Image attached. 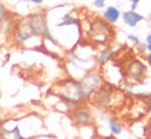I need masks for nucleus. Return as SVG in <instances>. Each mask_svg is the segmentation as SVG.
<instances>
[{
  "instance_id": "14",
  "label": "nucleus",
  "mask_w": 151,
  "mask_h": 139,
  "mask_svg": "<svg viewBox=\"0 0 151 139\" xmlns=\"http://www.w3.org/2000/svg\"><path fill=\"white\" fill-rule=\"evenodd\" d=\"M128 40H129V41H131L133 46H137V44L140 43V39H139V37H136V36H133V35H129V36H128Z\"/></svg>"
},
{
  "instance_id": "16",
  "label": "nucleus",
  "mask_w": 151,
  "mask_h": 139,
  "mask_svg": "<svg viewBox=\"0 0 151 139\" xmlns=\"http://www.w3.org/2000/svg\"><path fill=\"white\" fill-rule=\"evenodd\" d=\"M129 3H131V10H136V8L139 7V3L142 0H128Z\"/></svg>"
},
{
  "instance_id": "3",
  "label": "nucleus",
  "mask_w": 151,
  "mask_h": 139,
  "mask_svg": "<svg viewBox=\"0 0 151 139\" xmlns=\"http://www.w3.org/2000/svg\"><path fill=\"white\" fill-rule=\"evenodd\" d=\"M113 35L114 30L111 28V24H109L106 20H93L88 29V39L92 44L106 46L113 37Z\"/></svg>"
},
{
  "instance_id": "19",
  "label": "nucleus",
  "mask_w": 151,
  "mask_h": 139,
  "mask_svg": "<svg viewBox=\"0 0 151 139\" xmlns=\"http://www.w3.org/2000/svg\"><path fill=\"white\" fill-rule=\"evenodd\" d=\"M28 3H32L35 4V6H41V4L44 3V0H26Z\"/></svg>"
},
{
  "instance_id": "8",
  "label": "nucleus",
  "mask_w": 151,
  "mask_h": 139,
  "mask_svg": "<svg viewBox=\"0 0 151 139\" xmlns=\"http://www.w3.org/2000/svg\"><path fill=\"white\" fill-rule=\"evenodd\" d=\"M70 117H72L73 123L76 125H80V127H88V125H92V123H93V116H92L91 109L84 106V105H76L72 109Z\"/></svg>"
},
{
  "instance_id": "6",
  "label": "nucleus",
  "mask_w": 151,
  "mask_h": 139,
  "mask_svg": "<svg viewBox=\"0 0 151 139\" xmlns=\"http://www.w3.org/2000/svg\"><path fill=\"white\" fill-rule=\"evenodd\" d=\"M147 75V66L140 59H132L127 64L125 69V80L132 84H139L146 79Z\"/></svg>"
},
{
  "instance_id": "17",
  "label": "nucleus",
  "mask_w": 151,
  "mask_h": 139,
  "mask_svg": "<svg viewBox=\"0 0 151 139\" xmlns=\"http://www.w3.org/2000/svg\"><path fill=\"white\" fill-rule=\"evenodd\" d=\"M146 47H147V52L151 51V33L146 36Z\"/></svg>"
},
{
  "instance_id": "12",
  "label": "nucleus",
  "mask_w": 151,
  "mask_h": 139,
  "mask_svg": "<svg viewBox=\"0 0 151 139\" xmlns=\"http://www.w3.org/2000/svg\"><path fill=\"white\" fill-rule=\"evenodd\" d=\"M109 128H110V132H111L113 135H119V134H122V130H124L122 124L115 119L109 120Z\"/></svg>"
},
{
  "instance_id": "7",
  "label": "nucleus",
  "mask_w": 151,
  "mask_h": 139,
  "mask_svg": "<svg viewBox=\"0 0 151 139\" xmlns=\"http://www.w3.org/2000/svg\"><path fill=\"white\" fill-rule=\"evenodd\" d=\"M100 69H103V80L106 83L111 84V85H119L125 80V73H124L122 68L119 66V64L117 62H110L104 64Z\"/></svg>"
},
{
  "instance_id": "10",
  "label": "nucleus",
  "mask_w": 151,
  "mask_h": 139,
  "mask_svg": "<svg viewBox=\"0 0 151 139\" xmlns=\"http://www.w3.org/2000/svg\"><path fill=\"white\" fill-rule=\"evenodd\" d=\"M117 52H118V48H114V47H107L104 48L102 52H99L95 56V64L98 66V69H100L104 64H107L109 61H111Z\"/></svg>"
},
{
  "instance_id": "11",
  "label": "nucleus",
  "mask_w": 151,
  "mask_h": 139,
  "mask_svg": "<svg viewBox=\"0 0 151 139\" xmlns=\"http://www.w3.org/2000/svg\"><path fill=\"white\" fill-rule=\"evenodd\" d=\"M102 17H103V20H106L109 22V24L114 25L117 21L122 17V14H121V10H119L118 7H114V6H109V7L104 8L103 14H102Z\"/></svg>"
},
{
  "instance_id": "2",
  "label": "nucleus",
  "mask_w": 151,
  "mask_h": 139,
  "mask_svg": "<svg viewBox=\"0 0 151 139\" xmlns=\"http://www.w3.org/2000/svg\"><path fill=\"white\" fill-rule=\"evenodd\" d=\"M51 92L58 95L60 99L69 102L73 106L81 105L88 99L85 92H84L83 85H81V81L77 79H73V77H68V79L56 81L52 85Z\"/></svg>"
},
{
  "instance_id": "18",
  "label": "nucleus",
  "mask_w": 151,
  "mask_h": 139,
  "mask_svg": "<svg viewBox=\"0 0 151 139\" xmlns=\"http://www.w3.org/2000/svg\"><path fill=\"white\" fill-rule=\"evenodd\" d=\"M136 47H137V50H139L140 52H146V51H147V47H146V41H144V43H139L137 46H136Z\"/></svg>"
},
{
  "instance_id": "5",
  "label": "nucleus",
  "mask_w": 151,
  "mask_h": 139,
  "mask_svg": "<svg viewBox=\"0 0 151 139\" xmlns=\"http://www.w3.org/2000/svg\"><path fill=\"white\" fill-rule=\"evenodd\" d=\"M80 81H81V85H83L84 92H85V95H87L88 99H89V96L104 83L103 75L100 73L99 69H98V70H95V69L88 70L87 73L80 79Z\"/></svg>"
},
{
  "instance_id": "4",
  "label": "nucleus",
  "mask_w": 151,
  "mask_h": 139,
  "mask_svg": "<svg viewBox=\"0 0 151 139\" xmlns=\"http://www.w3.org/2000/svg\"><path fill=\"white\" fill-rule=\"evenodd\" d=\"M24 21L26 22L29 28L32 29V32L37 36L45 37L50 35V25H48L47 20V12L45 11H36L32 14H28L26 17H24Z\"/></svg>"
},
{
  "instance_id": "22",
  "label": "nucleus",
  "mask_w": 151,
  "mask_h": 139,
  "mask_svg": "<svg viewBox=\"0 0 151 139\" xmlns=\"http://www.w3.org/2000/svg\"><path fill=\"white\" fill-rule=\"evenodd\" d=\"M150 22H151V21H150Z\"/></svg>"
},
{
  "instance_id": "13",
  "label": "nucleus",
  "mask_w": 151,
  "mask_h": 139,
  "mask_svg": "<svg viewBox=\"0 0 151 139\" xmlns=\"http://www.w3.org/2000/svg\"><path fill=\"white\" fill-rule=\"evenodd\" d=\"M10 15H11V14H10V10L0 1V24H1L4 20H7Z\"/></svg>"
},
{
  "instance_id": "21",
  "label": "nucleus",
  "mask_w": 151,
  "mask_h": 139,
  "mask_svg": "<svg viewBox=\"0 0 151 139\" xmlns=\"http://www.w3.org/2000/svg\"><path fill=\"white\" fill-rule=\"evenodd\" d=\"M102 1H106V0H102Z\"/></svg>"
},
{
  "instance_id": "9",
  "label": "nucleus",
  "mask_w": 151,
  "mask_h": 139,
  "mask_svg": "<svg viewBox=\"0 0 151 139\" xmlns=\"http://www.w3.org/2000/svg\"><path fill=\"white\" fill-rule=\"evenodd\" d=\"M122 21L127 26L135 28V26H137L140 22H143L144 17L142 15V14H139L136 10H128V11L122 12Z\"/></svg>"
},
{
  "instance_id": "15",
  "label": "nucleus",
  "mask_w": 151,
  "mask_h": 139,
  "mask_svg": "<svg viewBox=\"0 0 151 139\" xmlns=\"http://www.w3.org/2000/svg\"><path fill=\"white\" fill-rule=\"evenodd\" d=\"M104 4H106V1H102V0H93V7L95 8H104Z\"/></svg>"
},
{
  "instance_id": "20",
  "label": "nucleus",
  "mask_w": 151,
  "mask_h": 139,
  "mask_svg": "<svg viewBox=\"0 0 151 139\" xmlns=\"http://www.w3.org/2000/svg\"><path fill=\"white\" fill-rule=\"evenodd\" d=\"M146 59H147V62L151 65V51L147 52V55H146Z\"/></svg>"
},
{
  "instance_id": "1",
  "label": "nucleus",
  "mask_w": 151,
  "mask_h": 139,
  "mask_svg": "<svg viewBox=\"0 0 151 139\" xmlns=\"http://www.w3.org/2000/svg\"><path fill=\"white\" fill-rule=\"evenodd\" d=\"M125 94H124L119 88L115 85H111L104 81L98 90H96L91 96H89V102L95 105L96 107H100L103 110L114 111L124 105L125 102Z\"/></svg>"
}]
</instances>
